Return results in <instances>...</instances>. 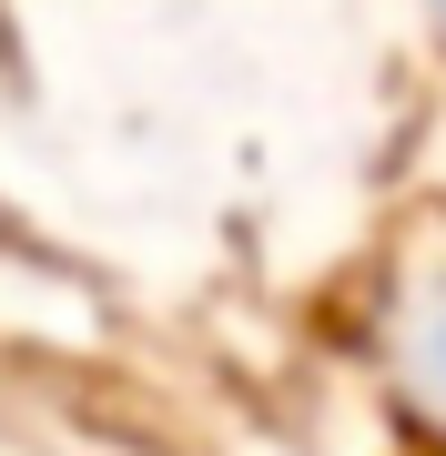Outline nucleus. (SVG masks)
<instances>
[{
  "label": "nucleus",
  "mask_w": 446,
  "mask_h": 456,
  "mask_svg": "<svg viewBox=\"0 0 446 456\" xmlns=\"http://www.w3.org/2000/svg\"><path fill=\"white\" fill-rule=\"evenodd\" d=\"M396 11L416 20V41H426V51H436V61H446V0H396Z\"/></svg>",
  "instance_id": "2"
},
{
  "label": "nucleus",
  "mask_w": 446,
  "mask_h": 456,
  "mask_svg": "<svg viewBox=\"0 0 446 456\" xmlns=\"http://www.w3.org/2000/svg\"><path fill=\"white\" fill-rule=\"evenodd\" d=\"M345 365L406 456H446V203L376 224L345 274Z\"/></svg>",
  "instance_id": "1"
}]
</instances>
